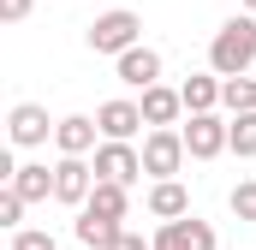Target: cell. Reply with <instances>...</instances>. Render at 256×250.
Instances as JSON below:
<instances>
[{"label": "cell", "mask_w": 256, "mask_h": 250, "mask_svg": "<svg viewBox=\"0 0 256 250\" xmlns=\"http://www.w3.org/2000/svg\"><path fill=\"white\" fill-rule=\"evenodd\" d=\"M143 208H149L155 220H179V214H191V190L179 185V179H155L149 196H143Z\"/></svg>", "instance_id": "13"}, {"label": "cell", "mask_w": 256, "mask_h": 250, "mask_svg": "<svg viewBox=\"0 0 256 250\" xmlns=\"http://www.w3.org/2000/svg\"><path fill=\"white\" fill-rule=\"evenodd\" d=\"M12 250H60V244H54L48 232H36V226H18V232H12Z\"/></svg>", "instance_id": "22"}, {"label": "cell", "mask_w": 256, "mask_h": 250, "mask_svg": "<svg viewBox=\"0 0 256 250\" xmlns=\"http://www.w3.org/2000/svg\"><path fill=\"white\" fill-rule=\"evenodd\" d=\"M84 42H90V54H126V48H137L143 42V18L137 12H126V6H114V12H102L90 30H84Z\"/></svg>", "instance_id": "2"}, {"label": "cell", "mask_w": 256, "mask_h": 250, "mask_svg": "<svg viewBox=\"0 0 256 250\" xmlns=\"http://www.w3.org/2000/svg\"><path fill=\"white\" fill-rule=\"evenodd\" d=\"M244 12H256V0H244Z\"/></svg>", "instance_id": "25"}, {"label": "cell", "mask_w": 256, "mask_h": 250, "mask_svg": "<svg viewBox=\"0 0 256 250\" xmlns=\"http://www.w3.org/2000/svg\"><path fill=\"white\" fill-rule=\"evenodd\" d=\"M149 244L155 250H214V226L196 220V214H179V220H161V232Z\"/></svg>", "instance_id": "8"}, {"label": "cell", "mask_w": 256, "mask_h": 250, "mask_svg": "<svg viewBox=\"0 0 256 250\" xmlns=\"http://www.w3.org/2000/svg\"><path fill=\"white\" fill-rule=\"evenodd\" d=\"M30 6H36V0H0V18H6V24H24Z\"/></svg>", "instance_id": "23"}, {"label": "cell", "mask_w": 256, "mask_h": 250, "mask_svg": "<svg viewBox=\"0 0 256 250\" xmlns=\"http://www.w3.org/2000/svg\"><path fill=\"white\" fill-rule=\"evenodd\" d=\"M220 84H226V78H220L214 66H208V72H191V78L179 84V96H185V114H214V108H220Z\"/></svg>", "instance_id": "14"}, {"label": "cell", "mask_w": 256, "mask_h": 250, "mask_svg": "<svg viewBox=\"0 0 256 250\" xmlns=\"http://www.w3.org/2000/svg\"><path fill=\"white\" fill-rule=\"evenodd\" d=\"M185 161H191L185 131H179V125H149V137H143V173H149V179H179Z\"/></svg>", "instance_id": "3"}, {"label": "cell", "mask_w": 256, "mask_h": 250, "mask_svg": "<svg viewBox=\"0 0 256 250\" xmlns=\"http://www.w3.org/2000/svg\"><path fill=\"white\" fill-rule=\"evenodd\" d=\"M250 60H256V12H238V18H226V24L214 30L208 66H214L220 78H238V72H250Z\"/></svg>", "instance_id": "1"}, {"label": "cell", "mask_w": 256, "mask_h": 250, "mask_svg": "<svg viewBox=\"0 0 256 250\" xmlns=\"http://www.w3.org/2000/svg\"><path fill=\"white\" fill-rule=\"evenodd\" d=\"M120 250H155V244H143V232H126V238H120Z\"/></svg>", "instance_id": "24"}, {"label": "cell", "mask_w": 256, "mask_h": 250, "mask_svg": "<svg viewBox=\"0 0 256 250\" xmlns=\"http://www.w3.org/2000/svg\"><path fill=\"white\" fill-rule=\"evenodd\" d=\"M96 137H102V125L90 120V114H66V120L54 125V149H60V155H90Z\"/></svg>", "instance_id": "12"}, {"label": "cell", "mask_w": 256, "mask_h": 250, "mask_svg": "<svg viewBox=\"0 0 256 250\" xmlns=\"http://www.w3.org/2000/svg\"><path fill=\"white\" fill-rule=\"evenodd\" d=\"M84 208H96V214H114V220H126V214H131V185L96 179V190H90V202H84Z\"/></svg>", "instance_id": "17"}, {"label": "cell", "mask_w": 256, "mask_h": 250, "mask_svg": "<svg viewBox=\"0 0 256 250\" xmlns=\"http://www.w3.org/2000/svg\"><path fill=\"white\" fill-rule=\"evenodd\" d=\"M78 244L84 250H120V238H126V226L114 220V214H96V208H78Z\"/></svg>", "instance_id": "10"}, {"label": "cell", "mask_w": 256, "mask_h": 250, "mask_svg": "<svg viewBox=\"0 0 256 250\" xmlns=\"http://www.w3.org/2000/svg\"><path fill=\"white\" fill-rule=\"evenodd\" d=\"M226 202H232V214H238V220H256V179H238Z\"/></svg>", "instance_id": "20"}, {"label": "cell", "mask_w": 256, "mask_h": 250, "mask_svg": "<svg viewBox=\"0 0 256 250\" xmlns=\"http://www.w3.org/2000/svg\"><path fill=\"white\" fill-rule=\"evenodd\" d=\"M232 155L238 161H256V108L250 114H232Z\"/></svg>", "instance_id": "19"}, {"label": "cell", "mask_w": 256, "mask_h": 250, "mask_svg": "<svg viewBox=\"0 0 256 250\" xmlns=\"http://www.w3.org/2000/svg\"><path fill=\"white\" fill-rule=\"evenodd\" d=\"M6 185L18 190L24 202H48V196H54V167H48V161H18V173H12Z\"/></svg>", "instance_id": "15"}, {"label": "cell", "mask_w": 256, "mask_h": 250, "mask_svg": "<svg viewBox=\"0 0 256 250\" xmlns=\"http://www.w3.org/2000/svg\"><path fill=\"white\" fill-rule=\"evenodd\" d=\"M96 179L137 185V179H143V149H137L131 137H102V143H96Z\"/></svg>", "instance_id": "4"}, {"label": "cell", "mask_w": 256, "mask_h": 250, "mask_svg": "<svg viewBox=\"0 0 256 250\" xmlns=\"http://www.w3.org/2000/svg\"><path fill=\"white\" fill-rule=\"evenodd\" d=\"M54 125L60 120H48L42 102H18V108L6 114V137H12V149H42V143L54 137Z\"/></svg>", "instance_id": "6"}, {"label": "cell", "mask_w": 256, "mask_h": 250, "mask_svg": "<svg viewBox=\"0 0 256 250\" xmlns=\"http://www.w3.org/2000/svg\"><path fill=\"white\" fill-rule=\"evenodd\" d=\"M96 125H102V137H137L149 120H143V102L114 96V102H102V108H96Z\"/></svg>", "instance_id": "9"}, {"label": "cell", "mask_w": 256, "mask_h": 250, "mask_svg": "<svg viewBox=\"0 0 256 250\" xmlns=\"http://www.w3.org/2000/svg\"><path fill=\"white\" fill-rule=\"evenodd\" d=\"M179 131H185L191 161H214V155H226V149H232V120H220V114H191Z\"/></svg>", "instance_id": "5"}, {"label": "cell", "mask_w": 256, "mask_h": 250, "mask_svg": "<svg viewBox=\"0 0 256 250\" xmlns=\"http://www.w3.org/2000/svg\"><path fill=\"white\" fill-rule=\"evenodd\" d=\"M220 108H226V114H250L256 108V78L250 72H238V78L220 84Z\"/></svg>", "instance_id": "18"}, {"label": "cell", "mask_w": 256, "mask_h": 250, "mask_svg": "<svg viewBox=\"0 0 256 250\" xmlns=\"http://www.w3.org/2000/svg\"><path fill=\"white\" fill-rule=\"evenodd\" d=\"M179 114H185V96L179 90H167V84H149L143 90V120L149 125H179Z\"/></svg>", "instance_id": "16"}, {"label": "cell", "mask_w": 256, "mask_h": 250, "mask_svg": "<svg viewBox=\"0 0 256 250\" xmlns=\"http://www.w3.org/2000/svg\"><path fill=\"white\" fill-rule=\"evenodd\" d=\"M24 208H30V202H24L12 185L0 190V226H12V232H18V226H24Z\"/></svg>", "instance_id": "21"}, {"label": "cell", "mask_w": 256, "mask_h": 250, "mask_svg": "<svg viewBox=\"0 0 256 250\" xmlns=\"http://www.w3.org/2000/svg\"><path fill=\"white\" fill-rule=\"evenodd\" d=\"M114 72H120V84H131V90H149V84H161V54L137 42V48H126L114 60Z\"/></svg>", "instance_id": "11"}, {"label": "cell", "mask_w": 256, "mask_h": 250, "mask_svg": "<svg viewBox=\"0 0 256 250\" xmlns=\"http://www.w3.org/2000/svg\"><path fill=\"white\" fill-rule=\"evenodd\" d=\"M90 190H96V167H90L84 155H60V161H54V202L84 208V202H90Z\"/></svg>", "instance_id": "7"}]
</instances>
